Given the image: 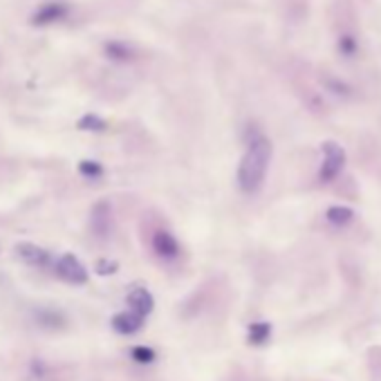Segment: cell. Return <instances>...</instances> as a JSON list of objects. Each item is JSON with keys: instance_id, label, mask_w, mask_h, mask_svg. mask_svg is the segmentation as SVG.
I'll return each mask as SVG.
<instances>
[{"instance_id": "obj_9", "label": "cell", "mask_w": 381, "mask_h": 381, "mask_svg": "<svg viewBox=\"0 0 381 381\" xmlns=\"http://www.w3.org/2000/svg\"><path fill=\"white\" fill-rule=\"evenodd\" d=\"M128 305L133 312L142 314V316H148L155 307V301H153V294L146 289V287H135L131 294H128Z\"/></svg>"}, {"instance_id": "obj_5", "label": "cell", "mask_w": 381, "mask_h": 381, "mask_svg": "<svg viewBox=\"0 0 381 381\" xmlns=\"http://www.w3.org/2000/svg\"><path fill=\"white\" fill-rule=\"evenodd\" d=\"M153 249H155V253H158V256L164 258V260H173V258L180 256V243H177V238H175L171 231H164V229L155 231V236H153Z\"/></svg>"}, {"instance_id": "obj_14", "label": "cell", "mask_w": 381, "mask_h": 381, "mask_svg": "<svg viewBox=\"0 0 381 381\" xmlns=\"http://www.w3.org/2000/svg\"><path fill=\"white\" fill-rule=\"evenodd\" d=\"M79 173L83 177H90V180H96V177H101L104 175V168L99 162H90V160H83L79 164Z\"/></svg>"}, {"instance_id": "obj_17", "label": "cell", "mask_w": 381, "mask_h": 381, "mask_svg": "<svg viewBox=\"0 0 381 381\" xmlns=\"http://www.w3.org/2000/svg\"><path fill=\"white\" fill-rule=\"evenodd\" d=\"M96 270H99V274H112L117 270V263H108V260H101L96 265Z\"/></svg>"}, {"instance_id": "obj_12", "label": "cell", "mask_w": 381, "mask_h": 381, "mask_svg": "<svg viewBox=\"0 0 381 381\" xmlns=\"http://www.w3.org/2000/svg\"><path fill=\"white\" fill-rule=\"evenodd\" d=\"M79 128L81 131H90V133H104L108 126H106V121L99 117V115H83L81 119H79Z\"/></svg>"}, {"instance_id": "obj_2", "label": "cell", "mask_w": 381, "mask_h": 381, "mask_svg": "<svg viewBox=\"0 0 381 381\" xmlns=\"http://www.w3.org/2000/svg\"><path fill=\"white\" fill-rule=\"evenodd\" d=\"M56 274L72 285L88 283V270L83 267V263L77 256H72V253H63V256L56 260Z\"/></svg>"}, {"instance_id": "obj_11", "label": "cell", "mask_w": 381, "mask_h": 381, "mask_svg": "<svg viewBox=\"0 0 381 381\" xmlns=\"http://www.w3.org/2000/svg\"><path fill=\"white\" fill-rule=\"evenodd\" d=\"M106 54L112 61H133L135 59V50L128 43H121V40H110V43H106Z\"/></svg>"}, {"instance_id": "obj_6", "label": "cell", "mask_w": 381, "mask_h": 381, "mask_svg": "<svg viewBox=\"0 0 381 381\" xmlns=\"http://www.w3.org/2000/svg\"><path fill=\"white\" fill-rule=\"evenodd\" d=\"M90 227L94 231V236L99 238H106L110 233V227H112V209L106 200L96 202L92 206V214H90Z\"/></svg>"}, {"instance_id": "obj_15", "label": "cell", "mask_w": 381, "mask_h": 381, "mask_svg": "<svg viewBox=\"0 0 381 381\" xmlns=\"http://www.w3.org/2000/svg\"><path fill=\"white\" fill-rule=\"evenodd\" d=\"M328 220L334 222V224H346L352 220V211L350 209H343V206H334L328 211Z\"/></svg>"}, {"instance_id": "obj_10", "label": "cell", "mask_w": 381, "mask_h": 381, "mask_svg": "<svg viewBox=\"0 0 381 381\" xmlns=\"http://www.w3.org/2000/svg\"><path fill=\"white\" fill-rule=\"evenodd\" d=\"M36 323L40 328H48V330H63L67 326L65 316L61 312H56V309H38Z\"/></svg>"}, {"instance_id": "obj_16", "label": "cell", "mask_w": 381, "mask_h": 381, "mask_svg": "<svg viewBox=\"0 0 381 381\" xmlns=\"http://www.w3.org/2000/svg\"><path fill=\"white\" fill-rule=\"evenodd\" d=\"M133 359L135 361H139V363H150L153 359H155V352L150 350V348H133Z\"/></svg>"}, {"instance_id": "obj_8", "label": "cell", "mask_w": 381, "mask_h": 381, "mask_svg": "<svg viewBox=\"0 0 381 381\" xmlns=\"http://www.w3.org/2000/svg\"><path fill=\"white\" fill-rule=\"evenodd\" d=\"M112 328H115L119 334H135L144 328V316L137 312H119L115 319H112Z\"/></svg>"}, {"instance_id": "obj_4", "label": "cell", "mask_w": 381, "mask_h": 381, "mask_svg": "<svg viewBox=\"0 0 381 381\" xmlns=\"http://www.w3.org/2000/svg\"><path fill=\"white\" fill-rule=\"evenodd\" d=\"M346 164V153L338 144H326L323 146V166H321V180L332 182Z\"/></svg>"}, {"instance_id": "obj_7", "label": "cell", "mask_w": 381, "mask_h": 381, "mask_svg": "<svg viewBox=\"0 0 381 381\" xmlns=\"http://www.w3.org/2000/svg\"><path fill=\"white\" fill-rule=\"evenodd\" d=\"M16 256L32 267H45L50 263V253L34 243H18L16 245Z\"/></svg>"}, {"instance_id": "obj_1", "label": "cell", "mask_w": 381, "mask_h": 381, "mask_svg": "<svg viewBox=\"0 0 381 381\" xmlns=\"http://www.w3.org/2000/svg\"><path fill=\"white\" fill-rule=\"evenodd\" d=\"M272 162V142L265 135H256L249 139L247 150L238 164V187L243 193L253 195L265 184L267 171Z\"/></svg>"}, {"instance_id": "obj_13", "label": "cell", "mask_w": 381, "mask_h": 381, "mask_svg": "<svg viewBox=\"0 0 381 381\" xmlns=\"http://www.w3.org/2000/svg\"><path fill=\"white\" fill-rule=\"evenodd\" d=\"M272 334V328H270V323H253V326L249 328V341L251 343H265L267 338H270Z\"/></svg>"}, {"instance_id": "obj_3", "label": "cell", "mask_w": 381, "mask_h": 381, "mask_svg": "<svg viewBox=\"0 0 381 381\" xmlns=\"http://www.w3.org/2000/svg\"><path fill=\"white\" fill-rule=\"evenodd\" d=\"M70 7L63 0H48V3L40 5L34 13H32V25H54V23H61L67 18Z\"/></svg>"}]
</instances>
